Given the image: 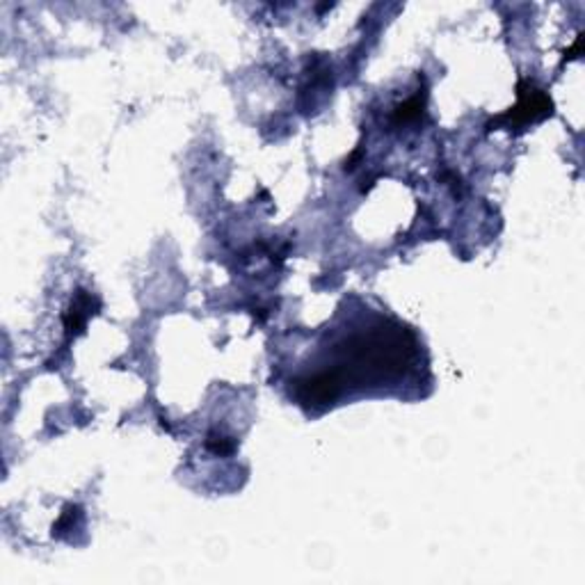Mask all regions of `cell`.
<instances>
[{
  "label": "cell",
  "instance_id": "1",
  "mask_svg": "<svg viewBox=\"0 0 585 585\" xmlns=\"http://www.w3.org/2000/svg\"><path fill=\"white\" fill-rule=\"evenodd\" d=\"M516 94H519V103L510 108V112L496 117V124L505 122L508 126H526L533 122H542L553 114V101L549 99V94L540 90V87H535L531 81H519Z\"/></svg>",
  "mask_w": 585,
  "mask_h": 585
},
{
  "label": "cell",
  "instance_id": "2",
  "mask_svg": "<svg viewBox=\"0 0 585 585\" xmlns=\"http://www.w3.org/2000/svg\"><path fill=\"white\" fill-rule=\"evenodd\" d=\"M99 309V300L92 297L87 290H78L76 297L71 300V307L69 311L64 314V329H66V336H78L81 331L85 329L87 320H90Z\"/></svg>",
  "mask_w": 585,
  "mask_h": 585
},
{
  "label": "cell",
  "instance_id": "3",
  "mask_svg": "<svg viewBox=\"0 0 585 585\" xmlns=\"http://www.w3.org/2000/svg\"><path fill=\"white\" fill-rule=\"evenodd\" d=\"M423 105H425V96H421V94H416L414 99H409L403 105H398L396 112H394V124L416 122L418 117L423 114Z\"/></svg>",
  "mask_w": 585,
  "mask_h": 585
},
{
  "label": "cell",
  "instance_id": "5",
  "mask_svg": "<svg viewBox=\"0 0 585 585\" xmlns=\"http://www.w3.org/2000/svg\"><path fill=\"white\" fill-rule=\"evenodd\" d=\"M579 53H581V35H579L577 42H574L572 51H569V53H565V57H567V60H572V57H579Z\"/></svg>",
  "mask_w": 585,
  "mask_h": 585
},
{
  "label": "cell",
  "instance_id": "4",
  "mask_svg": "<svg viewBox=\"0 0 585 585\" xmlns=\"http://www.w3.org/2000/svg\"><path fill=\"white\" fill-rule=\"evenodd\" d=\"M206 448L215 455H231L233 451H236V442H233V439L227 437V435H220V432L213 430L206 437Z\"/></svg>",
  "mask_w": 585,
  "mask_h": 585
}]
</instances>
